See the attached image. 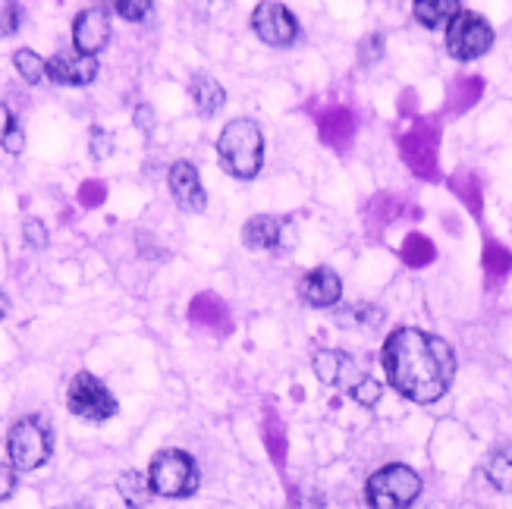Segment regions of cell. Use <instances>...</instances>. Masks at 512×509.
<instances>
[{
	"mask_svg": "<svg viewBox=\"0 0 512 509\" xmlns=\"http://www.w3.org/2000/svg\"><path fill=\"white\" fill-rule=\"evenodd\" d=\"M13 66H16V73L26 79L29 85H38L44 76H48V60H41L35 51H29V48H19L16 54H13Z\"/></svg>",
	"mask_w": 512,
	"mask_h": 509,
	"instance_id": "cell-21",
	"label": "cell"
},
{
	"mask_svg": "<svg viewBox=\"0 0 512 509\" xmlns=\"http://www.w3.org/2000/svg\"><path fill=\"white\" fill-rule=\"evenodd\" d=\"M217 158L220 167L233 173L236 180H255L264 167V132L255 120L249 117H236L224 129H220L217 139Z\"/></svg>",
	"mask_w": 512,
	"mask_h": 509,
	"instance_id": "cell-2",
	"label": "cell"
},
{
	"mask_svg": "<svg viewBox=\"0 0 512 509\" xmlns=\"http://www.w3.org/2000/svg\"><path fill=\"white\" fill-rule=\"evenodd\" d=\"M117 491H120V497H123V503L129 509H142L154 497L151 484H148V475H142V472H123L117 478Z\"/></svg>",
	"mask_w": 512,
	"mask_h": 509,
	"instance_id": "cell-18",
	"label": "cell"
},
{
	"mask_svg": "<svg viewBox=\"0 0 512 509\" xmlns=\"http://www.w3.org/2000/svg\"><path fill=\"white\" fill-rule=\"evenodd\" d=\"M459 10H462V4H456V0H418V4L412 7L415 19L425 29H443V26H450V22L459 16Z\"/></svg>",
	"mask_w": 512,
	"mask_h": 509,
	"instance_id": "cell-17",
	"label": "cell"
},
{
	"mask_svg": "<svg viewBox=\"0 0 512 509\" xmlns=\"http://www.w3.org/2000/svg\"><path fill=\"white\" fill-rule=\"evenodd\" d=\"M384 57V38L381 35H368L362 44H359V60L365 63V66H371V63H377Z\"/></svg>",
	"mask_w": 512,
	"mask_h": 509,
	"instance_id": "cell-30",
	"label": "cell"
},
{
	"mask_svg": "<svg viewBox=\"0 0 512 509\" xmlns=\"http://www.w3.org/2000/svg\"><path fill=\"white\" fill-rule=\"evenodd\" d=\"M311 368H315V378L324 384V387H343L346 393L365 381L368 374L355 365V359L349 356V352H340V349H321L315 362H311Z\"/></svg>",
	"mask_w": 512,
	"mask_h": 509,
	"instance_id": "cell-10",
	"label": "cell"
},
{
	"mask_svg": "<svg viewBox=\"0 0 512 509\" xmlns=\"http://www.w3.org/2000/svg\"><path fill=\"white\" fill-rule=\"evenodd\" d=\"M22 10L19 4H10V0H0V38H10L19 29Z\"/></svg>",
	"mask_w": 512,
	"mask_h": 509,
	"instance_id": "cell-28",
	"label": "cell"
},
{
	"mask_svg": "<svg viewBox=\"0 0 512 509\" xmlns=\"http://www.w3.org/2000/svg\"><path fill=\"white\" fill-rule=\"evenodd\" d=\"M453 189L459 192V198L465 205H469L475 214H481V192H478V183H475V176L472 173H459L456 180H453Z\"/></svg>",
	"mask_w": 512,
	"mask_h": 509,
	"instance_id": "cell-24",
	"label": "cell"
},
{
	"mask_svg": "<svg viewBox=\"0 0 512 509\" xmlns=\"http://www.w3.org/2000/svg\"><path fill=\"white\" fill-rule=\"evenodd\" d=\"M299 293L302 299L311 305V308H330V305H337L340 296H343V280L337 271H330V268H315V271H308L299 283Z\"/></svg>",
	"mask_w": 512,
	"mask_h": 509,
	"instance_id": "cell-14",
	"label": "cell"
},
{
	"mask_svg": "<svg viewBox=\"0 0 512 509\" xmlns=\"http://www.w3.org/2000/svg\"><path fill=\"white\" fill-rule=\"evenodd\" d=\"M286 509H324V500L308 491H293L286 500Z\"/></svg>",
	"mask_w": 512,
	"mask_h": 509,
	"instance_id": "cell-31",
	"label": "cell"
},
{
	"mask_svg": "<svg viewBox=\"0 0 512 509\" xmlns=\"http://www.w3.org/2000/svg\"><path fill=\"white\" fill-rule=\"evenodd\" d=\"M484 475H487V481H491L497 491L512 494V444L500 447L491 459H487Z\"/></svg>",
	"mask_w": 512,
	"mask_h": 509,
	"instance_id": "cell-19",
	"label": "cell"
},
{
	"mask_svg": "<svg viewBox=\"0 0 512 509\" xmlns=\"http://www.w3.org/2000/svg\"><path fill=\"white\" fill-rule=\"evenodd\" d=\"M110 10L120 13L129 22H142L151 13V0H117V4L110 7Z\"/></svg>",
	"mask_w": 512,
	"mask_h": 509,
	"instance_id": "cell-27",
	"label": "cell"
},
{
	"mask_svg": "<svg viewBox=\"0 0 512 509\" xmlns=\"http://www.w3.org/2000/svg\"><path fill=\"white\" fill-rule=\"evenodd\" d=\"M7 312H10V299H7V293L0 290V321L7 318Z\"/></svg>",
	"mask_w": 512,
	"mask_h": 509,
	"instance_id": "cell-35",
	"label": "cell"
},
{
	"mask_svg": "<svg viewBox=\"0 0 512 509\" xmlns=\"http://www.w3.org/2000/svg\"><path fill=\"white\" fill-rule=\"evenodd\" d=\"M403 258H406L409 268H425V264L434 258V246H431V242H428L425 236L412 233V236L406 239V246H403Z\"/></svg>",
	"mask_w": 512,
	"mask_h": 509,
	"instance_id": "cell-22",
	"label": "cell"
},
{
	"mask_svg": "<svg viewBox=\"0 0 512 509\" xmlns=\"http://www.w3.org/2000/svg\"><path fill=\"white\" fill-rule=\"evenodd\" d=\"M19 126H16V117H13V110L4 104V101H0V145H4L10 136H13V132H16Z\"/></svg>",
	"mask_w": 512,
	"mask_h": 509,
	"instance_id": "cell-33",
	"label": "cell"
},
{
	"mask_svg": "<svg viewBox=\"0 0 512 509\" xmlns=\"http://www.w3.org/2000/svg\"><path fill=\"white\" fill-rule=\"evenodd\" d=\"M421 494V478L403 462L377 469L365 481V503L371 509H409Z\"/></svg>",
	"mask_w": 512,
	"mask_h": 509,
	"instance_id": "cell-4",
	"label": "cell"
},
{
	"mask_svg": "<svg viewBox=\"0 0 512 509\" xmlns=\"http://www.w3.org/2000/svg\"><path fill=\"white\" fill-rule=\"evenodd\" d=\"M22 236H26V246L29 249H44V246H48V227H44L38 217H29L26 220V227H22Z\"/></svg>",
	"mask_w": 512,
	"mask_h": 509,
	"instance_id": "cell-29",
	"label": "cell"
},
{
	"mask_svg": "<svg viewBox=\"0 0 512 509\" xmlns=\"http://www.w3.org/2000/svg\"><path fill=\"white\" fill-rule=\"evenodd\" d=\"M381 362L390 387L418 406L437 403L456 378L453 346L418 327L393 330L384 343Z\"/></svg>",
	"mask_w": 512,
	"mask_h": 509,
	"instance_id": "cell-1",
	"label": "cell"
},
{
	"mask_svg": "<svg viewBox=\"0 0 512 509\" xmlns=\"http://www.w3.org/2000/svg\"><path fill=\"white\" fill-rule=\"evenodd\" d=\"M381 384H377L374 378H371V374H368V378L365 381H359V384H355L352 390H349V396H352V400L355 403H359V406H374L377 400H381Z\"/></svg>",
	"mask_w": 512,
	"mask_h": 509,
	"instance_id": "cell-26",
	"label": "cell"
},
{
	"mask_svg": "<svg viewBox=\"0 0 512 509\" xmlns=\"http://www.w3.org/2000/svg\"><path fill=\"white\" fill-rule=\"evenodd\" d=\"M136 126L145 129V132H151V126H154V110L148 104H139L136 107Z\"/></svg>",
	"mask_w": 512,
	"mask_h": 509,
	"instance_id": "cell-34",
	"label": "cell"
},
{
	"mask_svg": "<svg viewBox=\"0 0 512 509\" xmlns=\"http://www.w3.org/2000/svg\"><path fill=\"white\" fill-rule=\"evenodd\" d=\"M384 321V312L377 305H365V302H359V305H346V308H340L337 312V324L340 327H377Z\"/></svg>",
	"mask_w": 512,
	"mask_h": 509,
	"instance_id": "cell-20",
	"label": "cell"
},
{
	"mask_svg": "<svg viewBox=\"0 0 512 509\" xmlns=\"http://www.w3.org/2000/svg\"><path fill=\"white\" fill-rule=\"evenodd\" d=\"M7 456L16 472H35L51 459V425L41 415H22L10 425Z\"/></svg>",
	"mask_w": 512,
	"mask_h": 509,
	"instance_id": "cell-3",
	"label": "cell"
},
{
	"mask_svg": "<svg viewBox=\"0 0 512 509\" xmlns=\"http://www.w3.org/2000/svg\"><path fill=\"white\" fill-rule=\"evenodd\" d=\"M66 409L82 422H107V418L117 415V400L95 374L79 371L70 381V390H66Z\"/></svg>",
	"mask_w": 512,
	"mask_h": 509,
	"instance_id": "cell-6",
	"label": "cell"
},
{
	"mask_svg": "<svg viewBox=\"0 0 512 509\" xmlns=\"http://www.w3.org/2000/svg\"><path fill=\"white\" fill-rule=\"evenodd\" d=\"M494 44V29L484 16L472 10H459V16L447 26V51L456 60H475L481 54L491 51Z\"/></svg>",
	"mask_w": 512,
	"mask_h": 509,
	"instance_id": "cell-7",
	"label": "cell"
},
{
	"mask_svg": "<svg viewBox=\"0 0 512 509\" xmlns=\"http://www.w3.org/2000/svg\"><path fill=\"white\" fill-rule=\"evenodd\" d=\"M167 183H170V195L173 202L180 205L183 211L192 214H202L208 208V195L202 189V176H198L195 164L189 161H176L167 173Z\"/></svg>",
	"mask_w": 512,
	"mask_h": 509,
	"instance_id": "cell-11",
	"label": "cell"
},
{
	"mask_svg": "<svg viewBox=\"0 0 512 509\" xmlns=\"http://www.w3.org/2000/svg\"><path fill=\"white\" fill-rule=\"evenodd\" d=\"M189 92H192V101H195V107L202 110L205 117H214L217 110L227 104V92H224V85H220L217 79H211V76H192V82H189Z\"/></svg>",
	"mask_w": 512,
	"mask_h": 509,
	"instance_id": "cell-16",
	"label": "cell"
},
{
	"mask_svg": "<svg viewBox=\"0 0 512 509\" xmlns=\"http://www.w3.org/2000/svg\"><path fill=\"white\" fill-rule=\"evenodd\" d=\"M54 509H88V506H82V503H63V506H54Z\"/></svg>",
	"mask_w": 512,
	"mask_h": 509,
	"instance_id": "cell-36",
	"label": "cell"
},
{
	"mask_svg": "<svg viewBox=\"0 0 512 509\" xmlns=\"http://www.w3.org/2000/svg\"><path fill=\"white\" fill-rule=\"evenodd\" d=\"M98 76V60L85 57L79 51H57L48 60V79L54 85H70V88H85L92 85Z\"/></svg>",
	"mask_w": 512,
	"mask_h": 509,
	"instance_id": "cell-13",
	"label": "cell"
},
{
	"mask_svg": "<svg viewBox=\"0 0 512 509\" xmlns=\"http://www.w3.org/2000/svg\"><path fill=\"white\" fill-rule=\"evenodd\" d=\"M110 41V7H85L73 19V51L95 57Z\"/></svg>",
	"mask_w": 512,
	"mask_h": 509,
	"instance_id": "cell-9",
	"label": "cell"
},
{
	"mask_svg": "<svg viewBox=\"0 0 512 509\" xmlns=\"http://www.w3.org/2000/svg\"><path fill=\"white\" fill-rule=\"evenodd\" d=\"M148 484L154 497H192L198 491V466L183 450H161L154 453L148 466Z\"/></svg>",
	"mask_w": 512,
	"mask_h": 509,
	"instance_id": "cell-5",
	"label": "cell"
},
{
	"mask_svg": "<svg viewBox=\"0 0 512 509\" xmlns=\"http://www.w3.org/2000/svg\"><path fill=\"white\" fill-rule=\"evenodd\" d=\"M16 494V469L10 462H0V503Z\"/></svg>",
	"mask_w": 512,
	"mask_h": 509,
	"instance_id": "cell-32",
	"label": "cell"
},
{
	"mask_svg": "<svg viewBox=\"0 0 512 509\" xmlns=\"http://www.w3.org/2000/svg\"><path fill=\"white\" fill-rule=\"evenodd\" d=\"M252 29L271 48H286L299 38V22L283 4H258L252 13Z\"/></svg>",
	"mask_w": 512,
	"mask_h": 509,
	"instance_id": "cell-8",
	"label": "cell"
},
{
	"mask_svg": "<svg viewBox=\"0 0 512 509\" xmlns=\"http://www.w3.org/2000/svg\"><path fill=\"white\" fill-rule=\"evenodd\" d=\"M484 264H487V274H491L494 280H500V277H506L512 258H509L506 249L497 246V242H487V249H484Z\"/></svg>",
	"mask_w": 512,
	"mask_h": 509,
	"instance_id": "cell-23",
	"label": "cell"
},
{
	"mask_svg": "<svg viewBox=\"0 0 512 509\" xmlns=\"http://www.w3.org/2000/svg\"><path fill=\"white\" fill-rule=\"evenodd\" d=\"M88 151H92L95 161H107L114 154V136L104 132L101 126H92V132H88Z\"/></svg>",
	"mask_w": 512,
	"mask_h": 509,
	"instance_id": "cell-25",
	"label": "cell"
},
{
	"mask_svg": "<svg viewBox=\"0 0 512 509\" xmlns=\"http://www.w3.org/2000/svg\"><path fill=\"white\" fill-rule=\"evenodd\" d=\"M403 151L406 158L412 164V170L418 176H428V180H434L437 176V158H434V129L421 126L418 132H412V136L403 139Z\"/></svg>",
	"mask_w": 512,
	"mask_h": 509,
	"instance_id": "cell-15",
	"label": "cell"
},
{
	"mask_svg": "<svg viewBox=\"0 0 512 509\" xmlns=\"http://www.w3.org/2000/svg\"><path fill=\"white\" fill-rule=\"evenodd\" d=\"M242 242L249 249H277V246H296V227L274 214H255L242 227Z\"/></svg>",
	"mask_w": 512,
	"mask_h": 509,
	"instance_id": "cell-12",
	"label": "cell"
}]
</instances>
